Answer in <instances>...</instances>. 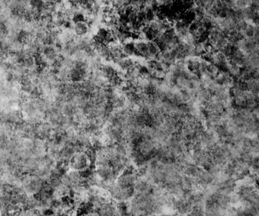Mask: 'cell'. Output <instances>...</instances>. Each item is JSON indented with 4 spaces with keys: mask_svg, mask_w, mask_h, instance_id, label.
I'll return each mask as SVG.
<instances>
[{
    "mask_svg": "<svg viewBox=\"0 0 259 216\" xmlns=\"http://www.w3.org/2000/svg\"><path fill=\"white\" fill-rule=\"evenodd\" d=\"M71 29L75 37L83 38L89 34L91 30V25L84 19H78L72 23Z\"/></svg>",
    "mask_w": 259,
    "mask_h": 216,
    "instance_id": "obj_1",
    "label": "cell"
},
{
    "mask_svg": "<svg viewBox=\"0 0 259 216\" xmlns=\"http://www.w3.org/2000/svg\"><path fill=\"white\" fill-rule=\"evenodd\" d=\"M101 6L103 7H113L114 1L115 0H99Z\"/></svg>",
    "mask_w": 259,
    "mask_h": 216,
    "instance_id": "obj_2",
    "label": "cell"
}]
</instances>
